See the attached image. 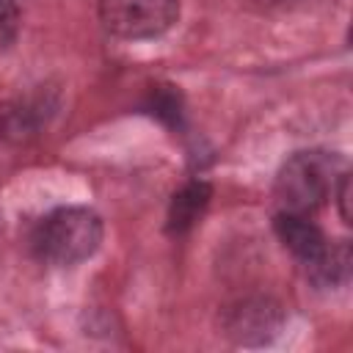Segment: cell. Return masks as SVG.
Here are the masks:
<instances>
[{
  "mask_svg": "<svg viewBox=\"0 0 353 353\" xmlns=\"http://www.w3.org/2000/svg\"><path fill=\"white\" fill-rule=\"evenodd\" d=\"M102 237H105V226L94 210L58 207L36 223L30 234V248L47 265L72 268L94 256L97 248L102 245Z\"/></svg>",
  "mask_w": 353,
  "mask_h": 353,
  "instance_id": "obj_1",
  "label": "cell"
},
{
  "mask_svg": "<svg viewBox=\"0 0 353 353\" xmlns=\"http://www.w3.org/2000/svg\"><path fill=\"white\" fill-rule=\"evenodd\" d=\"M345 171L342 157L323 149H303L284 160L276 174L273 196L281 210L312 215L334 193L339 174Z\"/></svg>",
  "mask_w": 353,
  "mask_h": 353,
  "instance_id": "obj_2",
  "label": "cell"
},
{
  "mask_svg": "<svg viewBox=\"0 0 353 353\" xmlns=\"http://www.w3.org/2000/svg\"><path fill=\"white\" fill-rule=\"evenodd\" d=\"M102 28L124 41H143L168 33L179 19V0H99Z\"/></svg>",
  "mask_w": 353,
  "mask_h": 353,
  "instance_id": "obj_3",
  "label": "cell"
},
{
  "mask_svg": "<svg viewBox=\"0 0 353 353\" xmlns=\"http://www.w3.org/2000/svg\"><path fill=\"white\" fill-rule=\"evenodd\" d=\"M284 309L276 298L245 295L221 309V334L240 347H259L279 336Z\"/></svg>",
  "mask_w": 353,
  "mask_h": 353,
  "instance_id": "obj_4",
  "label": "cell"
},
{
  "mask_svg": "<svg viewBox=\"0 0 353 353\" xmlns=\"http://www.w3.org/2000/svg\"><path fill=\"white\" fill-rule=\"evenodd\" d=\"M61 108V97L50 85H36L33 91L11 99L0 110V138L11 143H25L36 138L55 119Z\"/></svg>",
  "mask_w": 353,
  "mask_h": 353,
  "instance_id": "obj_5",
  "label": "cell"
},
{
  "mask_svg": "<svg viewBox=\"0 0 353 353\" xmlns=\"http://www.w3.org/2000/svg\"><path fill=\"white\" fill-rule=\"evenodd\" d=\"M273 229H276V237L281 240V245L301 262H309L312 256H317L323 251V245L328 243L323 229L303 212L279 210V215L273 218Z\"/></svg>",
  "mask_w": 353,
  "mask_h": 353,
  "instance_id": "obj_6",
  "label": "cell"
},
{
  "mask_svg": "<svg viewBox=\"0 0 353 353\" xmlns=\"http://www.w3.org/2000/svg\"><path fill=\"white\" fill-rule=\"evenodd\" d=\"M303 268H306V279L320 290L345 287L350 281V270H353L350 243L347 240H334V243L328 240L317 256L303 262Z\"/></svg>",
  "mask_w": 353,
  "mask_h": 353,
  "instance_id": "obj_7",
  "label": "cell"
},
{
  "mask_svg": "<svg viewBox=\"0 0 353 353\" xmlns=\"http://www.w3.org/2000/svg\"><path fill=\"white\" fill-rule=\"evenodd\" d=\"M212 199V188L210 182L204 179H193L188 185H182L174 196H171V204H168V232L171 234H185L190 232L199 218L204 215L207 204Z\"/></svg>",
  "mask_w": 353,
  "mask_h": 353,
  "instance_id": "obj_8",
  "label": "cell"
},
{
  "mask_svg": "<svg viewBox=\"0 0 353 353\" xmlns=\"http://www.w3.org/2000/svg\"><path fill=\"white\" fill-rule=\"evenodd\" d=\"M146 110L168 127L182 124V97L179 91H174V85H157L146 99Z\"/></svg>",
  "mask_w": 353,
  "mask_h": 353,
  "instance_id": "obj_9",
  "label": "cell"
},
{
  "mask_svg": "<svg viewBox=\"0 0 353 353\" xmlns=\"http://www.w3.org/2000/svg\"><path fill=\"white\" fill-rule=\"evenodd\" d=\"M19 6L14 0H0V52H6L19 36Z\"/></svg>",
  "mask_w": 353,
  "mask_h": 353,
  "instance_id": "obj_10",
  "label": "cell"
},
{
  "mask_svg": "<svg viewBox=\"0 0 353 353\" xmlns=\"http://www.w3.org/2000/svg\"><path fill=\"white\" fill-rule=\"evenodd\" d=\"M334 196H336V204H339V215L345 223H353V212H350V174L342 171L336 185H334Z\"/></svg>",
  "mask_w": 353,
  "mask_h": 353,
  "instance_id": "obj_11",
  "label": "cell"
}]
</instances>
